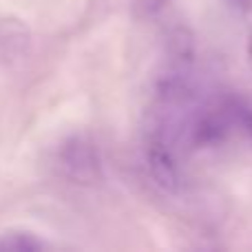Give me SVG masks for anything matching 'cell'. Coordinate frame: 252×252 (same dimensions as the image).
<instances>
[{"mask_svg":"<svg viewBox=\"0 0 252 252\" xmlns=\"http://www.w3.org/2000/svg\"><path fill=\"white\" fill-rule=\"evenodd\" d=\"M0 248H16V250H42L49 248L47 241L31 232H4L0 235Z\"/></svg>","mask_w":252,"mask_h":252,"instance_id":"3","label":"cell"},{"mask_svg":"<svg viewBox=\"0 0 252 252\" xmlns=\"http://www.w3.org/2000/svg\"><path fill=\"white\" fill-rule=\"evenodd\" d=\"M226 2L230 4L235 11H241V13H246L252 9V0H226Z\"/></svg>","mask_w":252,"mask_h":252,"instance_id":"6","label":"cell"},{"mask_svg":"<svg viewBox=\"0 0 252 252\" xmlns=\"http://www.w3.org/2000/svg\"><path fill=\"white\" fill-rule=\"evenodd\" d=\"M239 109V128L252 139V97H237Z\"/></svg>","mask_w":252,"mask_h":252,"instance_id":"4","label":"cell"},{"mask_svg":"<svg viewBox=\"0 0 252 252\" xmlns=\"http://www.w3.org/2000/svg\"><path fill=\"white\" fill-rule=\"evenodd\" d=\"M166 4V0H139V7L146 13H157Z\"/></svg>","mask_w":252,"mask_h":252,"instance_id":"5","label":"cell"},{"mask_svg":"<svg viewBox=\"0 0 252 252\" xmlns=\"http://www.w3.org/2000/svg\"><path fill=\"white\" fill-rule=\"evenodd\" d=\"M29 29L16 18L0 20V64H16L29 49Z\"/></svg>","mask_w":252,"mask_h":252,"instance_id":"2","label":"cell"},{"mask_svg":"<svg viewBox=\"0 0 252 252\" xmlns=\"http://www.w3.org/2000/svg\"><path fill=\"white\" fill-rule=\"evenodd\" d=\"M58 168L62 175L78 184H91L100 179L102 159L95 144L84 135L69 137L58 151Z\"/></svg>","mask_w":252,"mask_h":252,"instance_id":"1","label":"cell"}]
</instances>
